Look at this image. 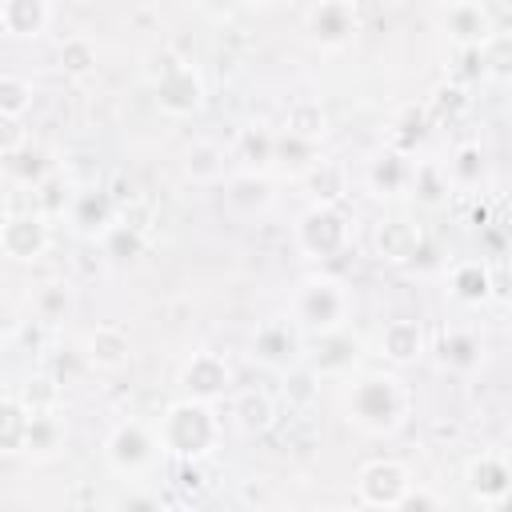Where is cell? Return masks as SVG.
<instances>
[{
	"label": "cell",
	"instance_id": "48",
	"mask_svg": "<svg viewBox=\"0 0 512 512\" xmlns=\"http://www.w3.org/2000/svg\"><path fill=\"white\" fill-rule=\"evenodd\" d=\"M24 140V128H20V120H12V116H4L0 112V156L8 152V148H16Z\"/></svg>",
	"mask_w": 512,
	"mask_h": 512
},
{
	"label": "cell",
	"instance_id": "37",
	"mask_svg": "<svg viewBox=\"0 0 512 512\" xmlns=\"http://www.w3.org/2000/svg\"><path fill=\"white\" fill-rule=\"evenodd\" d=\"M32 312H36V320H44V324L64 320V316L72 312V288H68L64 280L40 284V288L32 292Z\"/></svg>",
	"mask_w": 512,
	"mask_h": 512
},
{
	"label": "cell",
	"instance_id": "28",
	"mask_svg": "<svg viewBox=\"0 0 512 512\" xmlns=\"http://www.w3.org/2000/svg\"><path fill=\"white\" fill-rule=\"evenodd\" d=\"M444 176L452 188H476L488 176V156H484L480 140H460L444 160Z\"/></svg>",
	"mask_w": 512,
	"mask_h": 512
},
{
	"label": "cell",
	"instance_id": "40",
	"mask_svg": "<svg viewBox=\"0 0 512 512\" xmlns=\"http://www.w3.org/2000/svg\"><path fill=\"white\" fill-rule=\"evenodd\" d=\"M20 400H24V408H28V412L60 408V380H56V376H48V372H40V376H32V380L20 388Z\"/></svg>",
	"mask_w": 512,
	"mask_h": 512
},
{
	"label": "cell",
	"instance_id": "12",
	"mask_svg": "<svg viewBox=\"0 0 512 512\" xmlns=\"http://www.w3.org/2000/svg\"><path fill=\"white\" fill-rule=\"evenodd\" d=\"M304 28H308V40H312L316 48L340 52V48H348V44L356 40V32H360V12H356L352 0H320V4H312Z\"/></svg>",
	"mask_w": 512,
	"mask_h": 512
},
{
	"label": "cell",
	"instance_id": "31",
	"mask_svg": "<svg viewBox=\"0 0 512 512\" xmlns=\"http://www.w3.org/2000/svg\"><path fill=\"white\" fill-rule=\"evenodd\" d=\"M272 148H276V132L268 124H248L236 140V160L248 172H268L272 168Z\"/></svg>",
	"mask_w": 512,
	"mask_h": 512
},
{
	"label": "cell",
	"instance_id": "30",
	"mask_svg": "<svg viewBox=\"0 0 512 512\" xmlns=\"http://www.w3.org/2000/svg\"><path fill=\"white\" fill-rule=\"evenodd\" d=\"M284 132H292V136H300L308 144H320L328 136V112H324V104L312 100V96L292 100L288 112H284Z\"/></svg>",
	"mask_w": 512,
	"mask_h": 512
},
{
	"label": "cell",
	"instance_id": "53",
	"mask_svg": "<svg viewBox=\"0 0 512 512\" xmlns=\"http://www.w3.org/2000/svg\"><path fill=\"white\" fill-rule=\"evenodd\" d=\"M252 4H276V0H252Z\"/></svg>",
	"mask_w": 512,
	"mask_h": 512
},
{
	"label": "cell",
	"instance_id": "23",
	"mask_svg": "<svg viewBox=\"0 0 512 512\" xmlns=\"http://www.w3.org/2000/svg\"><path fill=\"white\" fill-rule=\"evenodd\" d=\"M64 440H68V424H64L60 408L32 412V416H28V432H24V448H20V452L32 456V460H52V456H60Z\"/></svg>",
	"mask_w": 512,
	"mask_h": 512
},
{
	"label": "cell",
	"instance_id": "33",
	"mask_svg": "<svg viewBox=\"0 0 512 512\" xmlns=\"http://www.w3.org/2000/svg\"><path fill=\"white\" fill-rule=\"evenodd\" d=\"M100 252H104V260H112V264H124V260L144 256V232H140V224L112 220V224L104 228V236H100Z\"/></svg>",
	"mask_w": 512,
	"mask_h": 512
},
{
	"label": "cell",
	"instance_id": "21",
	"mask_svg": "<svg viewBox=\"0 0 512 512\" xmlns=\"http://www.w3.org/2000/svg\"><path fill=\"white\" fill-rule=\"evenodd\" d=\"M52 24V0H0V32L12 40H40Z\"/></svg>",
	"mask_w": 512,
	"mask_h": 512
},
{
	"label": "cell",
	"instance_id": "46",
	"mask_svg": "<svg viewBox=\"0 0 512 512\" xmlns=\"http://www.w3.org/2000/svg\"><path fill=\"white\" fill-rule=\"evenodd\" d=\"M196 12H204L208 20H232L248 0H192Z\"/></svg>",
	"mask_w": 512,
	"mask_h": 512
},
{
	"label": "cell",
	"instance_id": "45",
	"mask_svg": "<svg viewBox=\"0 0 512 512\" xmlns=\"http://www.w3.org/2000/svg\"><path fill=\"white\" fill-rule=\"evenodd\" d=\"M452 80L460 88L484 80V60H480V44H468V48H456V68H452Z\"/></svg>",
	"mask_w": 512,
	"mask_h": 512
},
{
	"label": "cell",
	"instance_id": "11",
	"mask_svg": "<svg viewBox=\"0 0 512 512\" xmlns=\"http://www.w3.org/2000/svg\"><path fill=\"white\" fill-rule=\"evenodd\" d=\"M408 488H412V472L388 456L368 460L356 472V504H364V508H400Z\"/></svg>",
	"mask_w": 512,
	"mask_h": 512
},
{
	"label": "cell",
	"instance_id": "38",
	"mask_svg": "<svg viewBox=\"0 0 512 512\" xmlns=\"http://www.w3.org/2000/svg\"><path fill=\"white\" fill-rule=\"evenodd\" d=\"M480 60H484V80L504 84V80L512 76V40H508V32L496 28V32L480 44Z\"/></svg>",
	"mask_w": 512,
	"mask_h": 512
},
{
	"label": "cell",
	"instance_id": "34",
	"mask_svg": "<svg viewBox=\"0 0 512 512\" xmlns=\"http://www.w3.org/2000/svg\"><path fill=\"white\" fill-rule=\"evenodd\" d=\"M96 44L88 36H64L60 40V52H56V68L68 76V80H88L96 72Z\"/></svg>",
	"mask_w": 512,
	"mask_h": 512
},
{
	"label": "cell",
	"instance_id": "19",
	"mask_svg": "<svg viewBox=\"0 0 512 512\" xmlns=\"http://www.w3.org/2000/svg\"><path fill=\"white\" fill-rule=\"evenodd\" d=\"M80 356H84V364L96 368V372H120V368H128V360H132V340H128V332H124L120 324H96V328L84 336Z\"/></svg>",
	"mask_w": 512,
	"mask_h": 512
},
{
	"label": "cell",
	"instance_id": "49",
	"mask_svg": "<svg viewBox=\"0 0 512 512\" xmlns=\"http://www.w3.org/2000/svg\"><path fill=\"white\" fill-rule=\"evenodd\" d=\"M436 504H440V496H432V492H416V488H408L404 500H400V508H436Z\"/></svg>",
	"mask_w": 512,
	"mask_h": 512
},
{
	"label": "cell",
	"instance_id": "1",
	"mask_svg": "<svg viewBox=\"0 0 512 512\" xmlns=\"http://www.w3.org/2000/svg\"><path fill=\"white\" fill-rule=\"evenodd\" d=\"M412 396L396 372H360L344 392V416L364 436H392L408 420Z\"/></svg>",
	"mask_w": 512,
	"mask_h": 512
},
{
	"label": "cell",
	"instance_id": "24",
	"mask_svg": "<svg viewBox=\"0 0 512 512\" xmlns=\"http://www.w3.org/2000/svg\"><path fill=\"white\" fill-rule=\"evenodd\" d=\"M444 32L456 48H468V44H484L496 32V24H492V12L484 8V0H476V4L444 8Z\"/></svg>",
	"mask_w": 512,
	"mask_h": 512
},
{
	"label": "cell",
	"instance_id": "5",
	"mask_svg": "<svg viewBox=\"0 0 512 512\" xmlns=\"http://www.w3.org/2000/svg\"><path fill=\"white\" fill-rule=\"evenodd\" d=\"M292 236H296V248H300L308 260L328 264V260L344 256V248H348V240H352V224H348V216H344L340 204H308V208L300 212Z\"/></svg>",
	"mask_w": 512,
	"mask_h": 512
},
{
	"label": "cell",
	"instance_id": "15",
	"mask_svg": "<svg viewBox=\"0 0 512 512\" xmlns=\"http://www.w3.org/2000/svg\"><path fill=\"white\" fill-rule=\"evenodd\" d=\"M232 388V368L220 352H192L180 368V392L216 404Z\"/></svg>",
	"mask_w": 512,
	"mask_h": 512
},
{
	"label": "cell",
	"instance_id": "36",
	"mask_svg": "<svg viewBox=\"0 0 512 512\" xmlns=\"http://www.w3.org/2000/svg\"><path fill=\"white\" fill-rule=\"evenodd\" d=\"M316 148L320 144H308V140H300V136H292V132H276V148H272V168H280V172H288V176H300L312 160H316Z\"/></svg>",
	"mask_w": 512,
	"mask_h": 512
},
{
	"label": "cell",
	"instance_id": "41",
	"mask_svg": "<svg viewBox=\"0 0 512 512\" xmlns=\"http://www.w3.org/2000/svg\"><path fill=\"white\" fill-rule=\"evenodd\" d=\"M428 112L424 108H408L404 116H400V124H396V132H392V144L388 148H400V152H416V144L428 136Z\"/></svg>",
	"mask_w": 512,
	"mask_h": 512
},
{
	"label": "cell",
	"instance_id": "2",
	"mask_svg": "<svg viewBox=\"0 0 512 512\" xmlns=\"http://www.w3.org/2000/svg\"><path fill=\"white\" fill-rule=\"evenodd\" d=\"M224 432V420L216 412V404L196 400V396H180L164 408V416L156 420V440L160 452H168L180 464H200L204 456L216 452Z\"/></svg>",
	"mask_w": 512,
	"mask_h": 512
},
{
	"label": "cell",
	"instance_id": "52",
	"mask_svg": "<svg viewBox=\"0 0 512 512\" xmlns=\"http://www.w3.org/2000/svg\"><path fill=\"white\" fill-rule=\"evenodd\" d=\"M384 4H408V0H384Z\"/></svg>",
	"mask_w": 512,
	"mask_h": 512
},
{
	"label": "cell",
	"instance_id": "25",
	"mask_svg": "<svg viewBox=\"0 0 512 512\" xmlns=\"http://www.w3.org/2000/svg\"><path fill=\"white\" fill-rule=\"evenodd\" d=\"M224 204H228L232 212H240V216L264 212V208L272 204V184H268V176H264V172H248V168L232 172V176L224 180Z\"/></svg>",
	"mask_w": 512,
	"mask_h": 512
},
{
	"label": "cell",
	"instance_id": "17",
	"mask_svg": "<svg viewBox=\"0 0 512 512\" xmlns=\"http://www.w3.org/2000/svg\"><path fill=\"white\" fill-rule=\"evenodd\" d=\"M444 292L464 308H484L496 296V272L488 260H456L444 276Z\"/></svg>",
	"mask_w": 512,
	"mask_h": 512
},
{
	"label": "cell",
	"instance_id": "43",
	"mask_svg": "<svg viewBox=\"0 0 512 512\" xmlns=\"http://www.w3.org/2000/svg\"><path fill=\"white\" fill-rule=\"evenodd\" d=\"M36 196H40V212L52 220V216H60L64 208H68V196H72V184L52 168L40 184H36Z\"/></svg>",
	"mask_w": 512,
	"mask_h": 512
},
{
	"label": "cell",
	"instance_id": "3",
	"mask_svg": "<svg viewBox=\"0 0 512 512\" xmlns=\"http://www.w3.org/2000/svg\"><path fill=\"white\" fill-rule=\"evenodd\" d=\"M348 312H352V296H348L344 280H336V276H328V272L304 276V280L296 284L292 300H288V320H292L304 336L344 328V324H348Z\"/></svg>",
	"mask_w": 512,
	"mask_h": 512
},
{
	"label": "cell",
	"instance_id": "6",
	"mask_svg": "<svg viewBox=\"0 0 512 512\" xmlns=\"http://www.w3.org/2000/svg\"><path fill=\"white\" fill-rule=\"evenodd\" d=\"M156 456H160V440H156V428L144 420H120L104 440V464L124 480L144 476L156 464Z\"/></svg>",
	"mask_w": 512,
	"mask_h": 512
},
{
	"label": "cell",
	"instance_id": "9",
	"mask_svg": "<svg viewBox=\"0 0 512 512\" xmlns=\"http://www.w3.org/2000/svg\"><path fill=\"white\" fill-rule=\"evenodd\" d=\"M52 248V228L44 212H4L0 216V252L16 264H36Z\"/></svg>",
	"mask_w": 512,
	"mask_h": 512
},
{
	"label": "cell",
	"instance_id": "42",
	"mask_svg": "<svg viewBox=\"0 0 512 512\" xmlns=\"http://www.w3.org/2000/svg\"><path fill=\"white\" fill-rule=\"evenodd\" d=\"M468 108V92L456 84V80H448V84H440V88H432V96H428V120H444V116H456V112H464Z\"/></svg>",
	"mask_w": 512,
	"mask_h": 512
},
{
	"label": "cell",
	"instance_id": "35",
	"mask_svg": "<svg viewBox=\"0 0 512 512\" xmlns=\"http://www.w3.org/2000/svg\"><path fill=\"white\" fill-rule=\"evenodd\" d=\"M28 408L20 396H0V456H16L28 432Z\"/></svg>",
	"mask_w": 512,
	"mask_h": 512
},
{
	"label": "cell",
	"instance_id": "22",
	"mask_svg": "<svg viewBox=\"0 0 512 512\" xmlns=\"http://www.w3.org/2000/svg\"><path fill=\"white\" fill-rule=\"evenodd\" d=\"M228 416L244 436H260L276 424V400L264 388H240L228 400Z\"/></svg>",
	"mask_w": 512,
	"mask_h": 512
},
{
	"label": "cell",
	"instance_id": "8",
	"mask_svg": "<svg viewBox=\"0 0 512 512\" xmlns=\"http://www.w3.org/2000/svg\"><path fill=\"white\" fill-rule=\"evenodd\" d=\"M300 352H304V332L288 316H272V320L256 324V332L248 340V360L268 372H284V368L300 364Z\"/></svg>",
	"mask_w": 512,
	"mask_h": 512
},
{
	"label": "cell",
	"instance_id": "32",
	"mask_svg": "<svg viewBox=\"0 0 512 512\" xmlns=\"http://www.w3.org/2000/svg\"><path fill=\"white\" fill-rule=\"evenodd\" d=\"M408 192H412L424 208H440V204H448L452 184H448V176H444V164H436V160H416Z\"/></svg>",
	"mask_w": 512,
	"mask_h": 512
},
{
	"label": "cell",
	"instance_id": "14",
	"mask_svg": "<svg viewBox=\"0 0 512 512\" xmlns=\"http://www.w3.org/2000/svg\"><path fill=\"white\" fill-rule=\"evenodd\" d=\"M376 356L388 360L392 368L420 364V360L428 356V332H424V324L412 320V316L388 320V324L376 332Z\"/></svg>",
	"mask_w": 512,
	"mask_h": 512
},
{
	"label": "cell",
	"instance_id": "47",
	"mask_svg": "<svg viewBox=\"0 0 512 512\" xmlns=\"http://www.w3.org/2000/svg\"><path fill=\"white\" fill-rule=\"evenodd\" d=\"M16 332H20V312H16V308H12V304L0 296V348H4V344H8Z\"/></svg>",
	"mask_w": 512,
	"mask_h": 512
},
{
	"label": "cell",
	"instance_id": "18",
	"mask_svg": "<svg viewBox=\"0 0 512 512\" xmlns=\"http://www.w3.org/2000/svg\"><path fill=\"white\" fill-rule=\"evenodd\" d=\"M428 352L444 372H456V376H468L484 364V340L472 328H444L436 340H428Z\"/></svg>",
	"mask_w": 512,
	"mask_h": 512
},
{
	"label": "cell",
	"instance_id": "29",
	"mask_svg": "<svg viewBox=\"0 0 512 512\" xmlns=\"http://www.w3.org/2000/svg\"><path fill=\"white\" fill-rule=\"evenodd\" d=\"M224 164H228V156H224V148L216 144V140H192L188 148H184V176L192 180V184H216V180H224Z\"/></svg>",
	"mask_w": 512,
	"mask_h": 512
},
{
	"label": "cell",
	"instance_id": "20",
	"mask_svg": "<svg viewBox=\"0 0 512 512\" xmlns=\"http://www.w3.org/2000/svg\"><path fill=\"white\" fill-rule=\"evenodd\" d=\"M372 248L384 264H408L424 252V232L412 224V220H380L376 232H372Z\"/></svg>",
	"mask_w": 512,
	"mask_h": 512
},
{
	"label": "cell",
	"instance_id": "7",
	"mask_svg": "<svg viewBox=\"0 0 512 512\" xmlns=\"http://www.w3.org/2000/svg\"><path fill=\"white\" fill-rule=\"evenodd\" d=\"M360 336L344 328H332V332H316V336H304V352H300V364L312 368L320 380H344L352 376V368L360 364Z\"/></svg>",
	"mask_w": 512,
	"mask_h": 512
},
{
	"label": "cell",
	"instance_id": "10",
	"mask_svg": "<svg viewBox=\"0 0 512 512\" xmlns=\"http://www.w3.org/2000/svg\"><path fill=\"white\" fill-rule=\"evenodd\" d=\"M464 488H468V500L480 504V508H504L508 496H512V464L504 452H480L468 460L464 468Z\"/></svg>",
	"mask_w": 512,
	"mask_h": 512
},
{
	"label": "cell",
	"instance_id": "4",
	"mask_svg": "<svg viewBox=\"0 0 512 512\" xmlns=\"http://www.w3.org/2000/svg\"><path fill=\"white\" fill-rule=\"evenodd\" d=\"M160 60H164V64L148 72L156 108H160L164 116H172V120L196 116V112L204 108V100H208V88H204L200 68L188 64V60H180V56H172V52H164Z\"/></svg>",
	"mask_w": 512,
	"mask_h": 512
},
{
	"label": "cell",
	"instance_id": "44",
	"mask_svg": "<svg viewBox=\"0 0 512 512\" xmlns=\"http://www.w3.org/2000/svg\"><path fill=\"white\" fill-rule=\"evenodd\" d=\"M316 384H320V376H316L312 368H304V364L284 368V396H288L292 404H308V400L316 396Z\"/></svg>",
	"mask_w": 512,
	"mask_h": 512
},
{
	"label": "cell",
	"instance_id": "39",
	"mask_svg": "<svg viewBox=\"0 0 512 512\" xmlns=\"http://www.w3.org/2000/svg\"><path fill=\"white\" fill-rule=\"evenodd\" d=\"M36 104V84L24 76H0V112L12 120H24Z\"/></svg>",
	"mask_w": 512,
	"mask_h": 512
},
{
	"label": "cell",
	"instance_id": "51",
	"mask_svg": "<svg viewBox=\"0 0 512 512\" xmlns=\"http://www.w3.org/2000/svg\"><path fill=\"white\" fill-rule=\"evenodd\" d=\"M440 8H460V4H476V0H436Z\"/></svg>",
	"mask_w": 512,
	"mask_h": 512
},
{
	"label": "cell",
	"instance_id": "26",
	"mask_svg": "<svg viewBox=\"0 0 512 512\" xmlns=\"http://www.w3.org/2000/svg\"><path fill=\"white\" fill-rule=\"evenodd\" d=\"M300 184L308 188V196H312V204H340L344 196H348V172H344V164H336V160H312L304 172H300Z\"/></svg>",
	"mask_w": 512,
	"mask_h": 512
},
{
	"label": "cell",
	"instance_id": "16",
	"mask_svg": "<svg viewBox=\"0 0 512 512\" xmlns=\"http://www.w3.org/2000/svg\"><path fill=\"white\" fill-rule=\"evenodd\" d=\"M412 152H400V148H384L368 160L364 168V184L372 188V196L380 200H396V196H408V184H412Z\"/></svg>",
	"mask_w": 512,
	"mask_h": 512
},
{
	"label": "cell",
	"instance_id": "50",
	"mask_svg": "<svg viewBox=\"0 0 512 512\" xmlns=\"http://www.w3.org/2000/svg\"><path fill=\"white\" fill-rule=\"evenodd\" d=\"M120 504H124V508H156L160 500H156V496H124Z\"/></svg>",
	"mask_w": 512,
	"mask_h": 512
},
{
	"label": "cell",
	"instance_id": "13",
	"mask_svg": "<svg viewBox=\"0 0 512 512\" xmlns=\"http://www.w3.org/2000/svg\"><path fill=\"white\" fill-rule=\"evenodd\" d=\"M64 216H68V228H72L76 236H84V240H100L104 228L116 220V200H112L108 188L84 184V188H72Z\"/></svg>",
	"mask_w": 512,
	"mask_h": 512
},
{
	"label": "cell",
	"instance_id": "27",
	"mask_svg": "<svg viewBox=\"0 0 512 512\" xmlns=\"http://www.w3.org/2000/svg\"><path fill=\"white\" fill-rule=\"evenodd\" d=\"M0 168L8 172L12 184H32V188H36V184L52 172V160H48V152H44L40 144L20 140L16 148H8V152L0 156Z\"/></svg>",
	"mask_w": 512,
	"mask_h": 512
}]
</instances>
